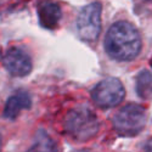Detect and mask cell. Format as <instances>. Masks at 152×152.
<instances>
[{
    "mask_svg": "<svg viewBox=\"0 0 152 152\" xmlns=\"http://www.w3.org/2000/svg\"><path fill=\"white\" fill-rule=\"evenodd\" d=\"M105 49L110 57L117 61H130L141 50V37L129 22L113 23L105 37Z\"/></svg>",
    "mask_w": 152,
    "mask_h": 152,
    "instance_id": "cell-1",
    "label": "cell"
},
{
    "mask_svg": "<svg viewBox=\"0 0 152 152\" xmlns=\"http://www.w3.org/2000/svg\"><path fill=\"white\" fill-rule=\"evenodd\" d=\"M99 119L95 112L86 106H78L71 110L65 119L67 134L78 141H86L99 132Z\"/></svg>",
    "mask_w": 152,
    "mask_h": 152,
    "instance_id": "cell-2",
    "label": "cell"
},
{
    "mask_svg": "<svg viewBox=\"0 0 152 152\" xmlns=\"http://www.w3.org/2000/svg\"><path fill=\"white\" fill-rule=\"evenodd\" d=\"M146 124V110L136 104L122 107L113 117V128L123 136H135Z\"/></svg>",
    "mask_w": 152,
    "mask_h": 152,
    "instance_id": "cell-3",
    "label": "cell"
},
{
    "mask_svg": "<svg viewBox=\"0 0 152 152\" xmlns=\"http://www.w3.org/2000/svg\"><path fill=\"white\" fill-rule=\"evenodd\" d=\"M125 96L122 82L117 78H106L100 82L91 91L93 101L102 108H110L121 104Z\"/></svg>",
    "mask_w": 152,
    "mask_h": 152,
    "instance_id": "cell-4",
    "label": "cell"
},
{
    "mask_svg": "<svg viewBox=\"0 0 152 152\" xmlns=\"http://www.w3.org/2000/svg\"><path fill=\"white\" fill-rule=\"evenodd\" d=\"M101 11L102 6L100 3H91L80 10L77 18V28L82 39L88 42L96 40L101 31Z\"/></svg>",
    "mask_w": 152,
    "mask_h": 152,
    "instance_id": "cell-5",
    "label": "cell"
},
{
    "mask_svg": "<svg viewBox=\"0 0 152 152\" xmlns=\"http://www.w3.org/2000/svg\"><path fill=\"white\" fill-rule=\"evenodd\" d=\"M3 65L11 75L24 77L32 71L31 56L20 48H9L3 55Z\"/></svg>",
    "mask_w": 152,
    "mask_h": 152,
    "instance_id": "cell-6",
    "label": "cell"
},
{
    "mask_svg": "<svg viewBox=\"0 0 152 152\" xmlns=\"http://www.w3.org/2000/svg\"><path fill=\"white\" fill-rule=\"evenodd\" d=\"M62 17L60 6L51 0H40L38 4V18L43 28L54 29Z\"/></svg>",
    "mask_w": 152,
    "mask_h": 152,
    "instance_id": "cell-7",
    "label": "cell"
},
{
    "mask_svg": "<svg viewBox=\"0 0 152 152\" xmlns=\"http://www.w3.org/2000/svg\"><path fill=\"white\" fill-rule=\"evenodd\" d=\"M32 105V100L28 93L17 91L11 95L6 101L4 108V117L7 119H15L22 110H28Z\"/></svg>",
    "mask_w": 152,
    "mask_h": 152,
    "instance_id": "cell-8",
    "label": "cell"
},
{
    "mask_svg": "<svg viewBox=\"0 0 152 152\" xmlns=\"http://www.w3.org/2000/svg\"><path fill=\"white\" fill-rule=\"evenodd\" d=\"M57 146L54 139L44 129H39L34 136L29 152H56Z\"/></svg>",
    "mask_w": 152,
    "mask_h": 152,
    "instance_id": "cell-9",
    "label": "cell"
},
{
    "mask_svg": "<svg viewBox=\"0 0 152 152\" xmlns=\"http://www.w3.org/2000/svg\"><path fill=\"white\" fill-rule=\"evenodd\" d=\"M136 93L142 99H152V73L141 71L136 77Z\"/></svg>",
    "mask_w": 152,
    "mask_h": 152,
    "instance_id": "cell-10",
    "label": "cell"
},
{
    "mask_svg": "<svg viewBox=\"0 0 152 152\" xmlns=\"http://www.w3.org/2000/svg\"><path fill=\"white\" fill-rule=\"evenodd\" d=\"M144 152H152V137L148 139L144 146Z\"/></svg>",
    "mask_w": 152,
    "mask_h": 152,
    "instance_id": "cell-11",
    "label": "cell"
},
{
    "mask_svg": "<svg viewBox=\"0 0 152 152\" xmlns=\"http://www.w3.org/2000/svg\"><path fill=\"white\" fill-rule=\"evenodd\" d=\"M73 152H88L86 150H75V151H73Z\"/></svg>",
    "mask_w": 152,
    "mask_h": 152,
    "instance_id": "cell-12",
    "label": "cell"
},
{
    "mask_svg": "<svg viewBox=\"0 0 152 152\" xmlns=\"http://www.w3.org/2000/svg\"><path fill=\"white\" fill-rule=\"evenodd\" d=\"M0 150H1V135H0Z\"/></svg>",
    "mask_w": 152,
    "mask_h": 152,
    "instance_id": "cell-13",
    "label": "cell"
},
{
    "mask_svg": "<svg viewBox=\"0 0 152 152\" xmlns=\"http://www.w3.org/2000/svg\"><path fill=\"white\" fill-rule=\"evenodd\" d=\"M145 1H151L152 3V0H145Z\"/></svg>",
    "mask_w": 152,
    "mask_h": 152,
    "instance_id": "cell-14",
    "label": "cell"
},
{
    "mask_svg": "<svg viewBox=\"0 0 152 152\" xmlns=\"http://www.w3.org/2000/svg\"><path fill=\"white\" fill-rule=\"evenodd\" d=\"M151 66H152V61H151Z\"/></svg>",
    "mask_w": 152,
    "mask_h": 152,
    "instance_id": "cell-15",
    "label": "cell"
}]
</instances>
